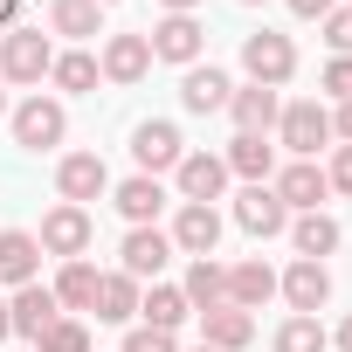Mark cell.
Segmentation results:
<instances>
[{"label":"cell","instance_id":"obj_1","mask_svg":"<svg viewBox=\"0 0 352 352\" xmlns=\"http://www.w3.org/2000/svg\"><path fill=\"white\" fill-rule=\"evenodd\" d=\"M276 145H283L290 159H318V152H331V111H324L318 97L283 104V118H276Z\"/></svg>","mask_w":352,"mask_h":352},{"label":"cell","instance_id":"obj_2","mask_svg":"<svg viewBox=\"0 0 352 352\" xmlns=\"http://www.w3.org/2000/svg\"><path fill=\"white\" fill-rule=\"evenodd\" d=\"M56 69V42L42 35V28H8L0 35V83H42Z\"/></svg>","mask_w":352,"mask_h":352},{"label":"cell","instance_id":"obj_3","mask_svg":"<svg viewBox=\"0 0 352 352\" xmlns=\"http://www.w3.org/2000/svg\"><path fill=\"white\" fill-rule=\"evenodd\" d=\"M242 69H249V83L283 90V83L297 76V42L276 35V28H256V35H242Z\"/></svg>","mask_w":352,"mask_h":352},{"label":"cell","instance_id":"obj_4","mask_svg":"<svg viewBox=\"0 0 352 352\" xmlns=\"http://www.w3.org/2000/svg\"><path fill=\"white\" fill-rule=\"evenodd\" d=\"M69 138V111H63V97H28V104H14V145L21 152H56Z\"/></svg>","mask_w":352,"mask_h":352},{"label":"cell","instance_id":"obj_5","mask_svg":"<svg viewBox=\"0 0 352 352\" xmlns=\"http://www.w3.org/2000/svg\"><path fill=\"white\" fill-rule=\"evenodd\" d=\"M145 42H152V63H180V69H194V63L208 56V28H201V14H159Z\"/></svg>","mask_w":352,"mask_h":352},{"label":"cell","instance_id":"obj_6","mask_svg":"<svg viewBox=\"0 0 352 352\" xmlns=\"http://www.w3.org/2000/svg\"><path fill=\"white\" fill-rule=\"evenodd\" d=\"M90 235H97L90 208H69V201H63V208H49V214H42V235H35V242H42V256H63V263H76V256L90 249Z\"/></svg>","mask_w":352,"mask_h":352},{"label":"cell","instance_id":"obj_7","mask_svg":"<svg viewBox=\"0 0 352 352\" xmlns=\"http://www.w3.org/2000/svg\"><path fill=\"white\" fill-rule=\"evenodd\" d=\"M276 297H283L297 318H318V311L331 304V270H324V263H311V256H297V263L276 276Z\"/></svg>","mask_w":352,"mask_h":352},{"label":"cell","instance_id":"obj_8","mask_svg":"<svg viewBox=\"0 0 352 352\" xmlns=\"http://www.w3.org/2000/svg\"><path fill=\"white\" fill-rule=\"evenodd\" d=\"M56 194H63L69 208L104 201V194H111V166H104L97 152H63V166H56Z\"/></svg>","mask_w":352,"mask_h":352},{"label":"cell","instance_id":"obj_9","mask_svg":"<svg viewBox=\"0 0 352 352\" xmlns=\"http://www.w3.org/2000/svg\"><path fill=\"white\" fill-rule=\"evenodd\" d=\"M131 159H138V173H173L187 159V138H180V124H166V118H145L138 131H131Z\"/></svg>","mask_w":352,"mask_h":352},{"label":"cell","instance_id":"obj_10","mask_svg":"<svg viewBox=\"0 0 352 352\" xmlns=\"http://www.w3.org/2000/svg\"><path fill=\"white\" fill-rule=\"evenodd\" d=\"M166 263H173V235H166V228H131V235L118 242V270H124L131 283H159Z\"/></svg>","mask_w":352,"mask_h":352},{"label":"cell","instance_id":"obj_11","mask_svg":"<svg viewBox=\"0 0 352 352\" xmlns=\"http://www.w3.org/2000/svg\"><path fill=\"white\" fill-rule=\"evenodd\" d=\"M270 187H276V201H283L290 214H318V208L331 201V187H324V166H318V159H290V166L276 173V180H270Z\"/></svg>","mask_w":352,"mask_h":352},{"label":"cell","instance_id":"obj_12","mask_svg":"<svg viewBox=\"0 0 352 352\" xmlns=\"http://www.w3.org/2000/svg\"><path fill=\"white\" fill-rule=\"evenodd\" d=\"M173 249L180 256H214L221 249V208H208V201H180V214H173Z\"/></svg>","mask_w":352,"mask_h":352},{"label":"cell","instance_id":"obj_13","mask_svg":"<svg viewBox=\"0 0 352 352\" xmlns=\"http://www.w3.org/2000/svg\"><path fill=\"white\" fill-rule=\"evenodd\" d=\"M235 228H249L256 242H270V235H283V228H290V208L276 201V187H270V180H256V187H242V194H235Z\"/></svg>","mask_w":352,"mask_h":352},{"label":"cell","instance_id":"obj_14","mask_svg":"<svg viewBox=\"0 0 352 352\" xmlns=\"http://www.w3.org/2000/svg\"><path fill=\"white\" fill-rule=\"evenodd\" d=\"M173 187H180V201H221V187H228V159L221 152H187L180 166H173Z\"/></svg>","mask_w":352,"mask_h":352},{"label":"cell","instance_id":"obj_15","mask_svg":"<svg viewBox=\"0 0 352 352\" xmlns=\"http://www.w3.org/2000/svg\"><path fill=\"white\" fill-rule=\"evenodd\" d=\"M97 69H104V83L131 90V83H145V69H152V42H145V35H104Z\"/></svg>","mask_w":352,"mask_h":352},{"label":"cell","instance_id":"obj_16","mask_svg":"<svg viewBox=\"0 0 352 352\" xmlns=\"http://www.w3.org/2000/svg\"><path fill=\"white\" fill-rule=\"evenodd\" d=\"M111 208L131 221V228H159V208H166V187L152 180V173H131V180L111 187Z\"/></svg>","mask_w":352,"mask_h":352},{"label":"cell","instance_id":"obj_17","mask_svg":"<svg viewBox=\"0 0 352 352\" xmlns=\"http://www.w3.org/2000/svg\"><path fill=\"white\" fill-rule=\"evenodd\" d=\"M228 118H235V131L270 138V131H276V118H283V97H276V90H263V83H242V90L228 97Z\"/></svg>","mask_w":352,"mask_h":352},{"label":"cell","instance_id":"obj_18","mask_svg":"<svg viewBox=\"0 0 352 352\" xmlns=\"http://www.w3.org/2000/svg\"><path fill=\"white\" fill-rule=\"evenodd\" d=\"M0 283H8V290L42 283V242L28 228H0Z\"/></svg>","mask_w":352,"mask_h":352},{"label":"cell","instance_id":"obj_19","mask_svg":"<svg viewBox=\"0 0 352 352\" xmlns=\"http://www.w3.org/2000/svg\"><path fill=\"white\" fill-rule=\"evenodd\" d=\"M228 97H235V83H228V69H214V63H194V69L180 76V104H187L194 118L228 111Z\"/></svg>","mask_w":352,"mask_h":352},{"label":"cell","instance_id":"obj_20","mask_svg":"<svg viewBox=\"0 0 352 352\" xmlns=\"http://www.w3.org/2000/svg\"><path fill=\"white\" fill-rule=\"evenodd\" d=\"M8 318H14V331H21V338H42V331L63 318V304H56V290H49V283H21V290L8 297Z\"/></svg>","mask_w":352,"mask_h":352},{"label":"cell","instance_id":"obj_21","mask_svg":"<svg viewBox=\"0 0 352 352\" xmlns=\"http://www.w3.org/2000/svg\"><path fill=\"white\" fill-rule=\"evenodd\" d=\"M194 318V304L180 297V283H145L138 290V324H152V331H180Z\"/></svg>","mask_w":352,"mask_h":352},{"label":"cell","instance_id":"obj_22","mask_svg":"<svg viewBox=\"0 0 352 352\" xmlns=\"http://www.w3.org/2000/svg\"><path fill=\"white\" fill-rule=\"evenodd\" d=\"M180 297L194 304V318H201V311H221V304H228V270H221L214 256H194V263H187Z\"/></svg>","mask_w":352,"mask_h":352},{"label":"cell","instance_id":"obj_23","mask_svg":"<svg viewBox=\"0 0 352 352\" xmlns=\"http://www.w3.org/2000/svg\"><path fill=\"white\" fill-rule=\"evenodd\" d=\"M138 290H145V283H131L124 270H104V276H97V304H90L97 324H131V318H138Z\"/></svg>","mask_w":352,"mask_h":352},{"label":"cell","instance_id":"obj_24","mask_svg":"<svg viewBox=\"0 0 352 352\" xmlns=\"http://www.w3.org/2000/svg\"><path fill=\"white\" fill-rule=\"evenodd\" d=\"M270 297H276V270H270L263 256H256V263H235V270H228V304H235V311H263Z\"/></svg>","mask_w":352,"mask_h":352},{"label":"cell","instance_id":"obj_25","mask_svg":"<svg viewBox=\"0 0 352 352\" xmlns=\"http://www.w3.org/2000/svg\"><path fill=\"white\" fill-rule=\"evenodd\" d=\"M249 338H256V318H249V311H235V304L201 311V345H214V352H242Z\"/></svg>","mask_w":352,"mask_h":352},{"label":"cell","instance_id":"obj_26","mask_svg":"<svg viewBox=\"0 0 352 352\" xmlns=\"http://www.w3.org/2000/svg\"><path fill=\"white\" fill-rule=\"evenodd\" d=\"M97 276H104V270H97V263H83V256L56 270V283H49V290H56L63 318H69V311H90V304H97Z\"/></svg>","mask_w":352,"mask_h":352},{"label":"cell","instance_id":"obj_27","mask_svg":"<svg viewBox=\"0 0 352 352\" xmlns=\"http://www.w3.org/2000/svg\"><path fill=\"white\" fill-rule=\"evenodd\" d=\"M49 35L90 42V35H104V8L97 0H49Z\"/></svg>","mask_w":352,"mask_h":352},{"label":"cell","instance_id":"obj_28","mask_svg":"<svg viewBox=\"0 0 352 352\" xmlns=\"http://www.w3.org/2000/svg\"><path fill=\"white\" fill-rule=\"evenodd\" d=\"M221 159H228V173H242L249 187H256V180H276V145H270V138H249V131H235V145H228Z\"/></svg>","mask_w":352,"mask_h":352},{"label":"cell","instance_id":"obj_29","mask_svg":"<svg viewBox=\"0 0 352 352\" xmlns=\"http://www.w3.org/2000/svg\"><path fill=\"white\" fill-rule=\"evenodd\" d=\"M290 242H297V256H311V263H324L345 235H338V221L318 208V214H290Z\"/></svg>","mask_w":352,"mask_h":352},{"label":"cell","instance_id":"obj_30","mask_svg":"<svg viewBox=\"0 0 352 352\" xmlns=\"http://www.w3.org/2000/svg\"><path fill=\"white\" fill-rule=\"evenodd\" d=\"M97 76H104V69H97V56H90V49H63V56H56V69H49V83H56L63 97L97 90Z\"/></svg>","mask_w":352,"mask_h":352},{"label":"cell","instance_id":"obj_31","mask_svg":"<svg viewBox=\"0 0 352 352\" xmlns=\"http://www.w3.org/2000/svg\"><path fill=\"white\" fill-rule=\"evenodd\" d=\"M270 352H331V331H324L318 318H297V311H290V318L276 324Z\"/></svg>","mask_w":352,"mask_h":352},{"label":"cell","instance_id":"obj_32","mask_svg":"<svg viewBox=\"0 0 352 352\" xmlns=\"http://www.w3.org/2000/svg\"><path fill=\"white\" fill-rule=\"evenodd\" d=\"M35 352H90V331H83L76 318H56V324L35 338Z\"/></svg>","mask_w":352,"mask_h":352},{"label":"cell","instance_id":"obj_33","mask_svg":"<svg viewBox=\"0 0 352 352\" xmlns=\"http://www.w3.org/2000/svg\"><path fill=\"white\" fill-rule=\"evenodd\" d=\"M118 352H180V345H173V331H152V324H131Z\"/></svg>","mask_w":352,"mask_h":352},{"label":"cell","instance_id":"obj_34","mask_svg":"<svg viewBox=\"0 0 352 352\" xmlns=\"http://www.w3.org/2000/svg\"><path fill=\"white\" fill-rule=\"evenodd\" d=\"M324 97L331 104H352V56H331L324 63Z\"/></svg>","mask_w":352,"mask_h":352},{"label":"cell","instance_id":"obj_35","mask_svg":"<svg viewBox=\"0 0 352 352\" xmlns=\"http://www.w3.org/2000/svg\"><path fill=\"white\" fill-rule=\"evenodd\" d=\"M324 187H331V194H352V145H331V159H324Z\"/></svg>","mask_w":352,"mask_h":352},{"label":"cell","instance_id":"obj_36","mask_svg":"<svg viewBox=\"0 0 352 352\" xmlns=\"http://www.w3.org/2000/svg\"><path fill=\"white\" fill-rule=\"evenodd\" d=\"M324 42H331V56H352V8L324 14Z\"/></svg>","mask_w":352,"mask_h":352},{"label":"cell","instance_id":"obj_37","mask_svg":"<svg viewBox=\"0 0 352 352\" xmlns=\"http://www.w3.org/2000/svg\"><path fill=\"white\" fill-rule=\"evenodd\" d=\"M283 8H290V14H297V21H324V14H331V8H338V0H283Z\"/></svg>","mask_w":352,"mask_h":352},{"label":"cell","instance_id":"obj_38","mask_svg":"<svg viewBox=\"0 0 352 352\" xmlns=\"http://www.w3.org/2000/svg\"><path fill=\"white\" fill-rule=\"evenodd\" d=\"M331 138H338V145H352V104H338V111H331Z\"/></svg>","mask_w":352,"mask_h":352},{"label":"cell","instance_id":"obj_39","mask_svg":"<svg viewBox=\"0 0 352 352\" xmlns=\"http://www.w3.org/2000/svg\"><path fill=\"white\" fill-rule=\"evenodd\" d=\"M166 14H194V8H208V0H159Z\"/></svg>","mask_w":352,"mask_h":352},{"label":"cell","instance_id":"obj_40","mask_svg":"<svg viewBox=\"0 0 352 352\" xmlns=\"http://www.w3.org/2000/svg\"><path fill=\"white\" fill-rule=\"evenodd\" d=\"M331 345H338V352H352V318H345V324L331 331Z\"/></svg>","mask_w":352,"mask_h":352},{"label":"cell","instance_id":"obj_41","mask_svg":"<svg viewBox=\"0 0 352 352\" xmlns=\"http://www.w3.org/2000/svg\"><path fill=\"white\" fill-rule=\"evenodd\" d=\"M14 14H21V0H0V28H14Z\"/></svg>","mask_w":352,"mask_h":352},{"label":"cell","instance_id":"obj_42","mask_svg":"<svg viewBox=\"0 0 352 352\" xmlns=\"http://www.w3.org/2000/svg\"><path fill=\"white\" fill-rule=\"evenodd\" d=\"M0 338H14V318H8V297H0Z\"/></svg>","mask_w":352,"mask_h":352},{"label":"cell","instance_id":"obj_43","mask_svg":"<svg viewBox=\"0 0 352 352\" xmlns=\"http://www.w3.org/2000/svg\"><path fill=\"white\" fill-rule=\"evenodd\" d=\"M0 118H8V83H0Z\"/></svg>","mask_w":352,"mask_h":352},{"label":"cell","instance_id":"obj_44","mask_svg":"<svg viewBox=\"0 0 352 352\" xmlns=\"http://www.w3.org/2000/svg\"><path fill=\"white\" fill-rule=\"evenodd\" d=\"M97 8H118V0H97Z\"/></svg>","mask_w":352,"mask_h":352},{"label":"cell","instance_id":"obj_45","mask_svg":"<svg viewBox=\"0 0 352 352\" xmlns=\"http://www.w3.org/2000/svg\"><path fill=\"white\" fill-rule=\"evenodd\" d=\"M242 8H263V0H242Z\"/></svg>","mask_w":352,"mask_h":352},{"label":"cell","instance_id":"obj_46","mask_svg":"<svg viewBox=\"0 0 352 352\" xmlns=\"http://www.w3.org/2000/svg\"><path fill=\"white\" fill-rule=\"evenodd\" d=\"M194 352H214V345H194Z\"/></svg>","mask_w":352,"mask_h":352}]
</instances>
